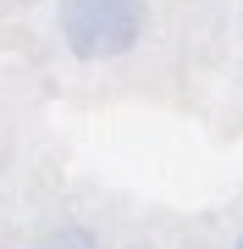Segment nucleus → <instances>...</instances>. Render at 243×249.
I'll use <instances>...</instances> for the list:
<instances>
[{
  "label": "nucleus",
  "instance_id": "obj_3",
  "mask_svg": "<svg viewBox=\"0 0 243 249\" xmlns=\"http://www.w3.org/2000/svg\"><path fill=\"white\" fill-rule=\"evenodd\" d=\"M0 6H33V0H0Z\"/></svg>",
  "mask_w": 243,
  "mask_h": 249
},
{
  "label": "nucleus",
  "instance_id": "obj_4",
  "mask_svg": "<svg viewBox=\"0 0 243 249\" xmlns=\"http://www.w3.org/2000/svg\"><path fill=\"white\" fill-rule=\"evenodd\" d=\"M238 249H243V238H238Z\"/></svg>",
  "mask_w": 243,
  "mask_h": 249
},
{
  "label": "nucleus",
  "instance_id": "obj_2",
  "mask_svg": "<svg viewBox=\"0 0 243 249\" xmlns=\"http://www.w3.org/2000/svg\"><path fill=\"white\" fill-rule=\"evenodd\" d=\"M39 249H99V238H94L89 227L66 222V227H55V232H45V238H39Z\"/></svg>",
  "mask_w": 243,
  "mask_h": 249
},
{
  "label": "nucleus",
  "instance_id": "obj_1",
  "mask_svg": "<svg viewBox=\"0 0 243 249\" xmlns=\"http://www.w3.org/2000/svg\"><path fill=\"white\" fill-rule=\"evenodd\" d=\"M61 39L78 61H111L144 39V0H61Z\"/></svg>",
  "mask_w": 243,
  "mask_h": 249
}]
</instances>
